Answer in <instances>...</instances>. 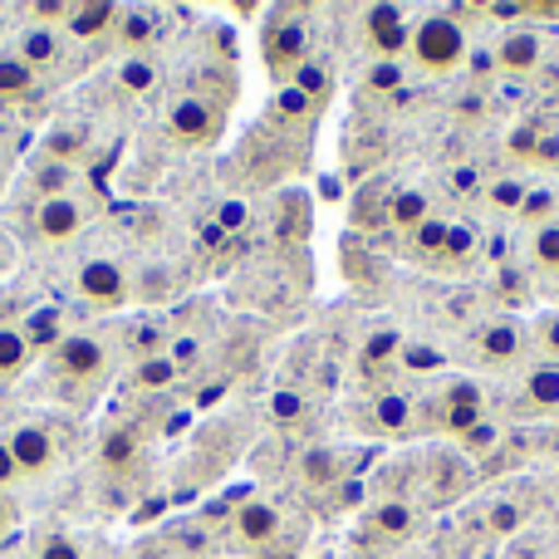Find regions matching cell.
Returning <instances> with one entry per match:
<instances>
[{
  "label": "cell",
  "mask_w": 559,
  "mask_h": 559,
  "mask_svg": "<svg viewBox=\"0 0 559 559\" xmlns=\"http://www.w3.org/2000/svg\"><path fill=\"white\" fill-rule=\"evenodd\" d=\"M143 437L133 432V427H108L104 442H98V466H104L108 476H133L138 466H143Z\"/></svg>",
  "instance_id": "14"
},
{
  "label": "cell",
  "mask_w": 559,
  "mask_h": 559,
  "mask_svg": "<svg viewBox=\"0 0 559 559\" xmlns=\"http://www.w3.org/2000/svg\"><path fill=\"white\" fill-rule=\"evenodd\" d=\"M84 187V173H74V167L55 163V157H29L25 173H20V192L29 197V202H45V197H64V192H79Z\"/></svg>",
  "instance_id": "12"
},
{
  "label": "cell",
  "mask_w": 559,
  "mask_h": 559,
  "mask_svg": "<svg viewBox=\"0 0 559 559\" xmlns=\"http://www.w3.org/2000/svg\"><path fill=\"white\" fill-rule=\"evenodd\" d=\"M163 35V10H123V25H118V45L123 49H143Z\"/></svg>",
  "instance_id": "22"
},
{
  "label": "cell",
  "mask_w": 559,
  "mask_h": 559,
  "mask_svg": "<svg viewBox=\"0 0 559 559\" xmlns=\"http://www.w3.org/2000/svg\"><path fill=\"white\" fill-rule=\"evenodd\" d=\"M535 344H540L545 354H555V364H559V314H545L540 324H535Z\"/></svg>",
  "instance_id": "29"
},
{
  "label": "cell",
  "mask_w": 559,
  "mask_h": 559,
  "mask_svg": "<svg viewBox=\"0 0 559 559\" xmlns=\"http://www.w3.org/2000/svg\"><path fill=\"white\" fill-rule=\"evenodd\" d=\"M20 481H25V476H20L15 456H10V442H5V437H0V491H15Z\"/></svg>",
  "instance_id": "30"
},
{
  "label": "cell",
  "mask_w": 559,
  "mask_h": 559,
  "mask_svg": "<svg viewBox=\"0 0 559 559\" xmlns=\"http://www.w3.org/2000/svg\"><path fill=\"white\" fill-rule=\"evenodd\" d=\"M167 128L173 138H182L187 147H212L226 133V98L212 94H182L167 108Z\"/></svg>",
  "instance_id": "7"
},
{
  "label": "cell",
  "mask_w": 559,
  "mask_h": 559,
  "mask_svg": "<svg viewBox=\"0 0 559 559\" xmlns=\"http://www.w3.org/2000/svg\"><path fill=\"white\" fill-rule=\"evenodd\" d=\"M25 559H88V555L69 531H39L35 540H29Z\"/></svg>",
  "instance_id": "25"
},
{
  "label": "cell",
  "mask_w": 559,
  "mask_h": 559,
  "mask_svg": "<svg viewBox=\"0 0 559 559\" xmlns=\"http://www.w3.org/2000/svg\"><path fill=\"white\" fill-rule=\"evenodd\" d=\"M231 540L241 545L251 559H261L265 550H275V545L285 540V515H280V506L265 501V496L241 501V506H236V515H231Z\"/></svg>",
  "instance_id": "9"
},
{
  "label": "cell",
  "mask_w": 559,
  "mask_h": 559,
  "mask_svg": "<svg viewBox=\"0 0 559 559\" xmlns=\"http://www.w3.org/2000/svg\"><path fill=\"white\" fill-rule=\"evenodd\" d=\"M525 348H531V334H525L515 319H496V324L476 329V354L491 368H506V364H515V358H525Z\"/></svg>",
  "instance_id": "13"
},
{
  "label": "cell",
  "mask_w": 559,
  "mask_h": 559,
  "mask_svg": "<svg viewBox=\"0 0 559 559\" xmlns=\"http://www.w3.org/2000/svg\"><path fill=\"white\" fill-rule=\"evenodd\" d=\"M10 49H15L39 79H55L74 64V39H69L59 25H20L15 39H10Z\"/></svg>",
  "instance_id": "8"
},
{
  "label": "cell",
  "mask_w": 559,
  "mask_h": 559,
  "mask_svg": "<svg viewBox=\"0 0 559 559\" xmlns=\"http://www.w3.org/2000/svg\"><path fill=\"white\" fill-rule=\"evenodd\" d=\"M45 88V79L15 55V49H0V104H20V98H35Z\"/></svg>",
  "instance_id": "16"
},
{
  "label": "cell",
  "mask_w": 559,
  "mask_h": 559,
  "mask_svg": "<svg viewBox=\"0 0 559 559\" xmlns=\"http://www.w3.org/2000/svg\"><path fill=\"white\" fill-rule=\"evenodd\" d=\"M35 358V334L25 324H0V383L20 378Z\"/></svg>",
  "instance_id": "17"
},
{
  "label": "cell",
  "mask_w": 559,
  "mask_h": 559,
  "mask_svg": "<svg viewBox=\"0 0 559 559\" xmlns=\"http://www.w3.org/2000/svg\"><path fill=\"white\" fill-rule=\"evenodd\" d=\"M59 383H74L79 397H88L94 388L108 383V368H114V344H108L104 329H74V334L55 338V354H49Z\"/></svg>",
  "instance_id": "3"
},
{
  "label": "cell",
  "mask_w": 559,
  "mask_h": 559,
  "mask_svg": "<svg viewBox=\"0 0 559 559\" xmlns=\"http://www.w3.org/2000/svg\"><path fill=\"white\" fill-rule=\"evenodd\" d=\"M15 525H20V501L10 491H0V540H5Z\"/></svg>",
  "instance_id": "31"
},
{
  "label": "cell",
  "mask_w": 559,
  "mask_h": 559,
  "mask_svg": "<svg viewBox=\"0 0 559 559\" xmlns=\"http://www.w3.org/2000/svg\"><path fill=\"white\" fill-rule=\"evenodd\" d=\"M10 442V456H15L20 476L39 481V476H55L59 466L69 462V432L59 417H45V413H29L20 417L10 432H0Z\"/></svg>",
  "instance_id": "2"
},
{
  "label": "cell",
  "mask_w": 559,
  "mask_h": 559,
  "mask_svg": "<svg viewBox=\"0 0 559 559\" xmlns=\"http://www.w3.org/2000/svg\"><path fill=\"white\" fill-rule=\"evenodd\" d=\"M10 20H15V10L0 5V39H15V29H10Z\"/></svg>",
  "instance_id": "33"
},
{
  "label": "cell",
  "mask_w": 559,
  "mask_h": 559,
  "mask_svg": "<svg viewBox=\"0 0 559 559\" xmlns=\"http://www.w3.org/2000/svg\"><path fill=\"white\" fill-rule=\"evenodd\" d=\"M496 64L511 69V74H531V69H540L545 64V35L515 25L511 35L501 39V49H496Z\"/></svg>",
  "instance_id": "15"
},
{
  "label": "cell",
  "mask_w": 559,
  "mask_h": 559,
  "mask_svg": "<svg viewBox=\"0 0 559 559\" xmlns=\"http://www.w3.org/2000/svg\"><path fill=\"white\" fill-rule=\"evenodd\" d=\"M521 388L535 413H559V364H531L521 373Z\"/></svg>",
  "instance_id": "18"
},
{
  "label": "cell",
  "mask_w": 559,
  "mask_h": 559,
  "mask_svg": "<svg viewBox=\"0 0 559 559\" xmlns=\"http://www.w3.org/2000/svg\"><path fill=\"white\" fill-rule=\"evenodd\" d=\"M427 216H432V202H427V192H417V187H397V192L388 197V226H397V231L413 236Z\"/></svg>",
  "instance_id": "21"
},
{
  "label": "cell",
  "mask_w": 559,
  "mask_h": 559,
  "mask_svg": "<svg viewBox=\"0 0 559 559\" xmlns=\"http://www.w3.org/2000/svg\"><path fill=\"white\" fill-rule=\"evenodd\" d=\"M69 295L88 309H118L133 295V280H128V265L114 251H88L69 271Z\"/></svg>",
  "instance_id": "4"
},
{
  "label": "cell",
  "mask_w": 559,
  "mask_h": 559,
  "mask_svg": "<svg viewBox=\"0 0 559 559\" xmlns=\"http://www.w3.org/2000/svg\"><path fill=\"white\" fill-rule=\"evenodd\" d=\"M289 84H295L314 108H324L329 98H334V64H329V59H319V55H309L305 64L289 74Z\"/></svg>",
  "instance_id": "19"
},
{
  "label": "cell",
  "mask_w": 559,
  "mask_h": 559,
  "mask_svg": "<svg viewBox=\"0 0 559 559\" xmlns=\"http://www.w3.org/2000/svg\"><path fill=\"white\" fill-rule=\"evenodd\" d=\"M104 216V197L94 187H79L64 197H45V202H25L20 212V241L25 246H69Z\"/></svg>",
  "instance_id": "1"
},
{
  "label": "cell",
  "mask_w": 559,
  "mask_h": 559,
  "mask_svg": "<svg viewBox=\"0 0 559 559\" xmlns=\"http://www.w3.org/2000/svg\"><path fill=\"white\" fill-rule=\"evenodd\" d=\"M407 59H413L417 69H423V74H452L456 64H462L466 59V29L456 25V15H423L413 25V39H407Z\"/></svg>",
  "instance_id": "5"
},
{
  "label": "cell",
  "mask_w": 559,
  "mask_h": 559,
  "mask_svg": "<svg viewBox=\"0 0 559 559\" xmlns=\"http://www.w3.org/2000/svg\"><path fill=\"white\" fill-rule=\"evenodd\" d=\"M173 383H177V364L163 354L143 358V364L133 368V388H143V393H163V388H173Z\"/></svg>",
  "instance_id": "26"
},
{
  "label": "cell",
  "mask_w": 559,
  "mask_h": 559,
  "mask_svg": "<svg viewBox=\"0 0 559 559\" xmlns=\"http://www.w3.org/2000/svg\"><path fill=\"white\" fill-rule=\"evenodd\" d=\"M299 476H305L309 491H334L338 476H344V456L329 452V447H324V452H309L305 466H299Z\"/></svg>",
  "instance_id": "23"
},
{
  "label": "cell",
  "mask_w": 559,
  "mask_h": 559,
  "mask_svg": "<svg viewBox=\"0 0 559 559\" xmlns=\"http://www.w3.org/2000/svg\"><path fill=\"white\" fill-rule=\"evenodd\" d=\"M531 261L540 265L545 275H559V222H545L540 231L531 236Z\"/></svg>",
  "instance_id": "27"
},
{
  "label": "cell",
  "mask_w": 559,
  "mask_h": 559,
  "mask_svg": "<svg viewBox=\"0 0 559 559\" xmlns=\"http://www.w3.org/2000/svg\"><path fill=\"white\" fill-rule=\"evenodd\" d=\"M358 20H364V39H368V49H373V55H383V59L407 55V39H413V20H407V10L368 5Z\"/></svg>",
  "instance_id": "10"
},
{
  "label": "cell",
  "mask_w": 559,
  "mask_h": 559,
  "mask_svg": "<svg viewBox=\"0 0 559 559\" xmlns=\"http://www.w3.org/2000/svg\"><path fill=\"white\" fill-rule=\"evenodd\" d=\"M261 55H265V69H271L275 88L289 84V74L314 55V49H309L305 10H271V20L261 25Z\"/></svg>",
  "instance_id": "6"
},
{
  "label": "cell",
  "mask_w": 559,
  "mask_h": 559,
  "mask_svg": "<svg viewBox=\"0 0 559 559\" xmlns=\"http://www.w3.org/2000/svg\"><path fill=\"white\" fill-rule=\"evenodd\" d=\"M447 241H452V222H442V216H427V222L417 226L413 236H407V251L437 261V255H447Z\"/></svg>",
  "instance_id": "24"
},
{
  "label": "cell",
  "mask_w": 559,
  "mask_h": 559,
  "mask_svg": "<svg viewBox=\"0 0 559 559\" xmlns=\"http://www.w3.org/2000/svg\"><path fill=\"white\" fill-rule=\"evenodd\" d=\"M319 114H324V108L309 104L295 84H280L275 98H271V123H280V128H314Z\"/></svg>",
  "instance_id": "20"
},
{
  "label": "cell",
  "mask_w": 559,
  "mask_h": 559,
  "mask_svg": "<svg viewBox=\"0 0 559 559\" xmlns=\"http://www.w3.org/2000/svg\"><path fill=\"white\" fill-rule=\"evenodd\" d=\"M10 261H15V241H10V236L0 231V275L10 271Z\"/></svg>",
  "instance_id": "32"
},
{
  "label": "cell",
  "mask_w": 559,
  "mask_h": 559,
  "mask_svg": "<svg viewBox=\"0 0 559 559\" xmlns=\"http://www.w3.org/2000/svg\"><path fill=\"white\" fill-rule=\"evenodd\" d=\"M118 25H123V5H69V20H64V35L74 45H118Z\"/></svg>",
  "instance_id": "11"
},
{
  "label": "cell",
  "mask_w": 559,
  "mask_h": 559,
  "mask_svg": "<svg viewBox=\"0 0 559 559\" xmlns=\"http://www.w3.org/2000/svg\"><path fill=\"white\" fill-rule=\"evenodd\" d=\"M373 417L383 432H407V427H413V403H407V397H378Z\"/></svg>",
  "instance_id": "28"
}]
</instances>
